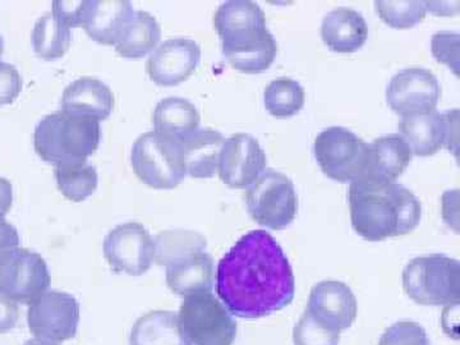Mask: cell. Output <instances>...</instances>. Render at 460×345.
<instances>
[{
	"mask_svg": "<svg viewBox=\"0 0 460 345\" xmlns=\"http://www.w3.org/2000/svg\"><path fill=\"white\" fill-rule=\"evenodd\" d=\"M23 345H58L56 343H50V341H41V339H31V341H27Z\"/></svg>",
	"mask_w": 460,
	"mask_h": 345,
	"instance_id": "cell-40",
	"label": "cell"
},
{
	"mask_svg": "<svg viewBox=\"0 0 460 345\" xmlns=\"http://www.w3.org/2000/svg\"><path fill=\"white\" fill-rule=\"evenodd\" d=\"M305 93L298 81L280 77L271 81L263 91V104L268 113L286 119L295 117L305 107Z\"/></svg>",
	"mask_w": 460,
	"mask_h": 345,
	"instance_id": "cell-29",
	"label": "cell"
},
{
	"mask_svg": "<svg viewBox=\"0 0 460 345\" xmlns=\"http://www.w3.org/2000/svg\"><path fill=\"white\" fill-rule=\"evenodd\" d=\"M20 321V305L0 292V334L12 332Z\"/></svg>",
	"mask_w": 460,
	"mask_h": 345,
	"instance_id": "cell-37",
	"label": "cell"
},
{
	"mask_svg": "<svg viewBox=\"0 0 460 345\" xmlns=\"http://www.w3.org/2000/svg\"><path fill=\"white\" fill-rule=\"evenodd\" d=\"M217 292L241 319H261L292 304L295 274L277 239L266 230L239 239L217 265Z\"/></svg>",
	"mask_w": 460,
	"mask_h": 345,
	"instance_id": "cell-1",
	"label": "cell"
},
{
	"mask_svg": "<svg viewBox=\"0 0 460 345\" xmlns=\"http://www.w3.org/2000/svg\"><path fill=\"white\" fill-rule=\"evenodd\" d=\"M432 56L438 63L447 65L458 75L459 63V33L441 31L432 36Z\"/></svg>",
	"mask_w": 460,
	"mask_h": 345,
	"instance_id": "cell-34",
	"label": "cell"
},
{
	"mask_svg": "<svg viewBox=\"0 0 460 345\" xmlns=\"http://www.w3.org/2000/svg\"><path fill=\"white\" fill-rule=\"evenodd\" d=\"M80 323V305L69 293L48 290L29 305L27 325L36 339L63 343L75 338Z\"/></svg>",
	"mask_w": 460,
	"mask_h": 345,
	"instance_id": "cell-11",
	"label": "cell"
},
{
	"mask_svg": "<svg viewBox=\"0 0 460 345\" xmlns=\"http://www.w3.org/2000/svg\"><path fill=\"white\" fill-rule=\"evenodd\" d=\"M226 137L213 128H199L181 144L187 175L208 180L217 174L220 150Z\"/></svg>",
	"mask_w": 460,
	"mask_h": 345,
	"instance_id": "cell-23",
	"label": "cell"
},
{
	"mask_svg": "<svg viewBox=\"0 0 460 345\" xmlns=\"http://www.w3.org/2000/svg\"><path fill=\"white\" fill-rule=\"evenodd\" d=\"M323 325L341 332L353 325L357 317V299L347 284L323 280L311 289L305 310Z\"/></svg>",
	"mask_w": 460,
	"mask_h": 345,
	"instance_id": "cell-17",
	"label": "cell"
},
{
	"mask_svg": "<svg viewBox=\"0 0 460 345\" xmlns=\"http://www.w3.org/2000/svg\"><path fill=\"white\" fill-rule=\"evenodd\" d=\"M378 17L395 30H408L419 25L428 16V2H375Z\"/></svg>",
	"mask_w": 460,
	"mask_h": 345,
	"instance_id": "cell-31",
	"label": "cell"
},
{
	"mask_svg": "<svg viewBox=\"0 0 460 345\" xmlns=\"http://www.w3.org/2000/svg\"><path fill=\"white\" fill-rule=\"evenodd\" d=\"M440 95L436 75L419 66L398 72L386 89L387 105L402 118L436 111Z\"/></svg>",
	"mask_w": 460,
	"mask_h": 345,
	"instance_id": "cell-14",
	"label": "cell"
},
{
	"mask_svg": "<svg viewBox=\"0 0 460 345\" xmlns=\"http://www.w3.org/2000/svg\"><path fill=\"white\" fill-rule=\"evenodd\" d=\"M13 205V187L11 181L0 177V214L7 215Z\"/></svg>",
	"mask_w": 460,
	"mask_h": 345,
	"instance_id": "cell-39",
	"label": "cell"
},
{
	"mask_svg": "<svg viewBox=\"0 0 460 345\" xmlns=\"http://www.w3.org/2000/svg\"><path fill=\"white\" fill-rule=\"evenodd\" d=\"M162 40V27L153 14L135 11L114 45L115 51L126 59H141L153 53Z\"/></svg>",
	"mask_w": 460,
	"mask_h": 345,
	"instance_id": "cell-26",
	"label": "cell"
},
{
	"mask_svg": "<svg viewBox=\"0 0 460 345\" xmlns=\"http://www.w3.org/2000/svg\"><path fill=\"white\" fill-rule=\"evenodd\" d=\"M367 38V23L356 9H332L323 20L321 39L334 53H356L366 44Z\"/></svg>",
	"mask_w": 460,
	"mask_h": 345,
	"instance_id": "cell-20",
	"label": "cell"
},
{
	"mask_svg": "<svg viewBox=\"0 0 460 345\" xmlns=\"http://www.w3.org/2000/svg\"><path fill=\"white\" fill-rule=\"evenodd\" d=\"M22 84L16 66L0 60V107L13 104L22 91Z\"/></svg>",
	"mask_w": 460,
	"mask_h": 345,
	"instance_id": "cell-36",
	"label": "cell"
},
{
	"mask_svg": "<svg viewBox=\"0 0 460 345\" xmlns=\"http://www.w3.org/2000/svg\"><path fill=\"white\" fill-rule=\"evenodd\" d=\"M215 31L229 65L246 75L268 71L278 54L274 35L260 5L251 0H229L214 14Z\"/></svg>",
	"mask_w": 460,
	"mask_h": 345,
	"instance_id": "cell-3",
	"label": "cell"
},
{
	"mask_svg": "<svg viewBox=\"0 0 460 345\" xmlns=\"http://www.w3.org/2000/svg\"><path fill=\"white\" fill-rule=\"evenodd\" d=\"M402 288L420 305H458L460 263L452 257H416L402 270Z\"/></svg>",
	"mask_w": 460,
	"mask_h": 345,
	"instance_id": "cell-5",
	"label": "cell"
},
{
	"mask_svg": "<svg viewBox=\"0 0 460 345\" xmlns=\"http://www.w3.org/2000/svg\"><path fill=\"white\" fill-rule=\"evenodd\" d=\"M295 345H339L341 332L323 325L313 314L305 311L293 330Z\"/></svg>",
	"mask_w": 460,
	"mask_h": 345,
	"instance_id": "cell-32",
	"label": "cell"
},
{
	"mask_svg": "<svg viewBox=\"0 0 460 345\" xmlns=\"http://www.w3.org/2000/svg\"><path fill=\"white\" fill-rule=\"evenodd\" d=\"M155 241V262L168 266L181 257L206 251L208 243L201 234L190 230H168L154 238Z\"/></svg>",
	"mask_w": 460,
	"mask_h": 345,
	"instance_id": "cell-30",
	"label": "cell"
},
{
	"mask_svg": "<svg viewBox=\"0 0 460 345\" xmlns=\"http://www.w3.org/2000/svg\"><path fill=\"white\" fill-rule=\"evenodd\" d=\"M131 165L138 180L154 190H174L186 178L181 144L155 131L141 135L133 144Z\"/></svg>",
	"mask_w": 460,
	"mask_h": 345,
	"instance_id": "cell-6",
	"label": "cell"
},
{
	"mask_svg": "<svg viewBox=\"0 0 460 345\" xmlns=\"http://www.w3.org/2000/svg\"><path fill=\"white\" fill-rule=\"evenodd\" d=\"M135 9L128 0H91L84 29L98 44L114 47Z\"/></svg>",
	"mask_w": 460,
	"mask_h": 345,
	"instance_id": "cell-22",
	"label": "cell"
},
{
	"mask_svg": "<svg viewBox=\"0 0 460 345\" xmlns=\"http://www.w3.org/2000/svg\"><path fill=\"white\" fill-rule=\"evenodd\" d=\"M378 345H429L428 332L413 321H399L381 335Z\"/></svg>",
	"mask_w": 460,
	"mask_h": 345,
	"instance_id": "cell-33",
	"label": "cell"
},
{
	"mask_svg": "<svg viewBox=\"0 0 460 345\" xmlns=\"http://www.w3.org/2000/svg\"><path fill=\"white\" fill-rule=\"evenodd\" d=\"M129 345H190L181 330L178 314L151 311L136 321Z\"/></svg>",
	"mask_w": 460,
	"mask_h": 345,
	"instance_id": "cell-25",
	"label": "cell"
},
{
	"mask_svg": "<svg viewBox=\"0 0 460 345\" xmlns=\"http://www.w3.org/2000/svg\"><path fill=\"white\" fill-rule=\"evenodd\" d=\"M246 205L251 217L259 226L283 230L295 222L298 199L295 184L281 172L265 169L246 192Z\"/></svg>",
	"mask_w": 460,
	"mask_h": 345,
	"instance_id": "cell-8",
	"label": "cell"
},
{
	"mask_svg": "<svg viewBox=\"0 0 460 345\" xmlns=\"http://www.w3.org/2000/svg\"><path fill=\"white\" fill-rule=\"evenodd\" d=\"M71 30L51 12L39 18L31 35L36 56L44 60H57L65 57L71 47Z\"/></svg>",
	"mask_w": 460,
	"mask_h": 345,
	"instance_id": "cell-27",
	"label": "cell"
},
{
	"mask_svg": "<svg viewBox=\"0 0 460 345\" xmlns=\"http://www.w3.org/2000/svg\"><path fill=\"white\" fill-rule=\"evenodd\" d=\"M54 177L58 189L72 202L84 201L98 189V171L87 162L57 165Z\"/></svg>",
	"mask_w": 460,
	"mask_h": 345,
	"instance_id": "cell-28",
	"label": "cell"
},
{
	"mask_svg": "<svg viewBox=\"0 0 460 345\" xmlns=\"http://www.w3.org/2000/svg\"><path fill=\"white\" fill-rule=\"evenodd\" d=\"M178 317L190 345H233L237 337L234 317L213 292L184 296Z\"/></svg>",
	"mask_w": 460,
	"mask_h": 345,
	"instance_id": "cell-7",
	"label": "cell"
},
{
	"mask_svg": "<svg viewBox=\"0 0 460 345\" xmlns=\"http://www.w3.org/2000/svg\"><path fill=\"white\" fill-rule=\"evenodd\" d=\"M90 5L91 0H80V2L57 0L51 4V13L69 29L83 27L87 13H89Z\"/></svg>",
	"mask_w": 460,
	"mask_h": 345,
	"instance_id": "cell-35",
	"label": "cell"
},
{
	"mask_svg": "<svg viewBox=\"0 0 460 345\" xmlns=\"http://www.w3.org/2000/svg\"><path fill=\"white\" fill-rule=\"evenodd\" d=\"M3 53H4V42H3L2 35H0V59H2Z\"/></svg>",
	"mask_w": 460,
	"mask_h": 345,
	"instance_id": "cell-41",
	"label": "cell"
},
{
	"mask_svg": "<svg viewBox=\"0 0 460 345\" xmlns=\"http://www.w3.org/2000/svg\"><path fill=\"white\" fill-rule=\"evenodd\" d=\"M199 123L201 117L198 108L187 99L171 96L157 102L154 109L153 124L155 132L178 144L198 131Z\"/></svg>",
	"mask_w": 460,
	"mask_h": 345,
	"instance_id": "cell-24",
	"label": "cell"
},
{
	"mask_svg": "<svg viewBox=\"0 0 460 345\" xmlns=\"http://www.w3.org/2000/svg\"><path fill=\"white\" fill-rule=\"evenodd\" d=\"M314 157L321 171L339 183L361 180L367 166L368 144L344 127H329L317 136Z\"/></svg>",
	"mask_w": 460,
	"mask_h": 345,
	"instance_id": "cell-9",
	"label": "cell"
},
{
	"mask_svg": "<svg viewBox=\"0 0 460 345\" xmlns=\"http://www.w3.org/2000/svg\"><path fill=\"white\" fill-rule=\"evenodd\" d=\"M104 256L117 274L141 277L155 262V241L140 223L120 224L105 237Z\"/></svg>",
	"mask_w": 460,
	"mask_h": 345,
	"instance_id": "cell-12",
	"label": "cell"
},
{
	"mask_svg": "<svg viewBox=\"0 0 460 345\" xmlns=\"http://www.w3.org/2000/svg\"><path fill=\"white\" fill-rule=\"evenodd\" d=\"M102 140L100 123L63 111L45 115L33 131V148L54 166L87 162Z\"/></svg>",
	"mask_w": 460,
	"mask_h": 345,
	"instance_id": "cell-4",
	"label": "cell"
},
{
	"mask_svg": "<svg viewBox=\"0 0 460 345\" xmlns=\"http://www.w3.org/2000/svg\"><path fill=\"white\" fill-rule=\"evenodd\" d=\"M165 268L166 284L174 295L184 298L196 293L213 292L214 259L206 251L181 257Z\"/></svg>",
	"mask_w": 460,
	"mask_h": 345,
	"instance_id": "cell-21",
	"label": "cell"
},
{
	"mask_svg": "<svg viewBox=\"0 0 460 345\" xmlns=\"http://www.w3.org/2000/svg\"><path fill=\"white\" fill-rule=\"evenodd\" d=\"M62 111L75 117L102 122L111 117L114 95L108 84L93 77H83L63 91Z\"/></svg>",
	"mask_w": 460,
	"mask_h": 345,
	"instance_id": "cell-18",
	"label": "cell"
},
{
	"mask_svg": "<svg viewBox=\"0 0 460 345\" xmlns=\"http://www.w3.org/2000/svg\"><path fill=\"white\" fill-rule=\"evenodd\" d=\"M266 163L259 141L248 133H237L224 141L217 174L229 189L247 190L265 172Z\"/></svg>",
	"mask_w": 460,
	"mask_h": 345,
	"instance_id": "cell-15",
	"label": "cell"
},
{
	"mask_svg": "<svg viewBox=\"0 0 460 345\" xmlns=\"http://www.w3.org/2000/svg\"><path fill=\"white\" fill-rule=\"evenodd\" d=\"M21 238L14 226L5 219L4 215L0 214V259L9 251L20 247Z\"/></svg>",
	"mask_w": 460,
	"mask_h": 345,
	"instance_id": "cell-38",
	"label": "cell"
},
{
	"mask_svg": "<svg viewBox=\"0 0 460 345\" xmlns=\"http://www.w3.org/2000/svg\"><path fill=\"white\" fill-rule=\"evenodd\" d=\"M348 201L353 229L368 242L410 234L422 217L420 199L396 181H354Z\"/></svg>",
	"mask_w": 460,
	"mask_h": 345,
	"instance_id": "cell-2",
	"label": "cell"
},
{
	"mask_svg": "<svg viewBox=\"0 0 460 345\" xmlns=\"http://www.w3.org/2000/svg\"><path fill=\"white\" fill-rule=\"evenodd\" d=\"M458 109L438 113L414 114L402 117L398 124L399 135L410 145L411 154L416 156H431L447 148L458 151Z\"/></svg>",
	"mask_w": 460,
	"mask_h": 345,
	"instance_id": "cell-13",
	"label": "cell"
},
{
	"mask_svg": "<svg viewBox=\"0 0 460 345\" xmlns=\"http://www.w3.org/2000/svg\"><path fill=\"white\" fill-rule=\"evenodd\" d=\"M411 150L399 133L383 136L368 144L367 166L361 180L394 183L411 162Z\"/></svg>",
	"mask_w": 460,
	"mask_h": 345,
	"instance_id": "cell-19",
	"label": "cell"
},
{
	"mask_svg": "<svg viewBox=\"0 0 460 345\" xmlns=\"http://www.w3.org/2000/svg\"><path fill=\"white\" fill-rule=\"evenodd\" d=\"M201 54V47L192 39H169L148 57V77L157 86H178L195 74Z\"/></svg>",
	"mask_w": 460,
	"mask_h": 345,
	"instance_id": "cell-16",
	"label": "cell"
},
{
	"mask_svg": "<svg viewBox=\"0 0 460 345\" xmlns=\"http://www.w3.org/2000/svg\"><path fill=\"white\" fill-rule=\"evenodd\" d=\"M48 263L38 252L17 247L0 259V292L18 305H31L49 290Z\"/></svg>",
	"mask_w": 460,
	"mask_h": 345,
	"instance_id": "cell-10",
	"label": "cell"
}]
</instances>
